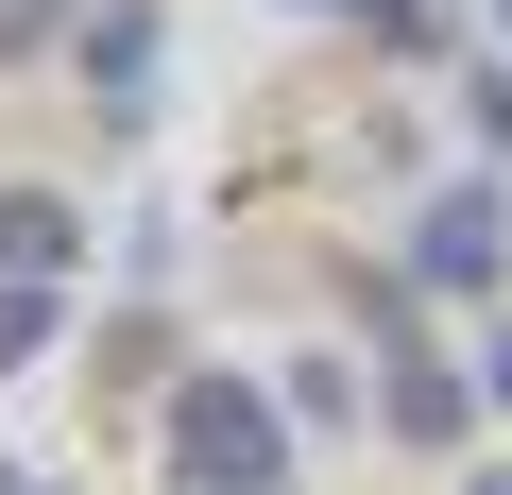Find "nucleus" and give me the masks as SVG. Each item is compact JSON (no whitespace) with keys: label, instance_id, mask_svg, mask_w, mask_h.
I'll return each instance as SVG.
<instances>
[{"label":"nucleus","instance_id":"obj_1","mask_svg":"<svg viewBox=\"0 0 512 495\" xmlns=\"http://www.w3.org/2000/svg\"><path fill=\"white\" fill-rule=\"evenodd\" d=\"M154 444H171V495H274V478H291L274 393L222 376V359H205V376H171V427H154Z\"/></svg>","mask_w":512,"mask_h":495},{"label":"nucleus","instance_id":"obj_2","mask_svg":"<svg viewBox=\"0 0 512 495\" xmlns=\"http://www.w3.org/2000/svg\"><path fill=\"white\" fill-rule=\"evenodd\" d=\"M495 257H512V188L495 171H461V188H427V222H410V291H495Z\"/></svg>","mask_w":512,"mask_h":495},{"label":"nucleus","instance_id":"obj_3","mask_svg":"<svg viewBox=\"0 0 512 495\" xmlns=\"http://www.w3.org/2000/svg\"><path fill=\"white\" fill-rule=\"evenodd\" d=\"M0 274H18V291L69 274V205H52V188H0Z\"/></svg>","mask_w":512,"mask_h":495},{"label":"nucleus","instance_id":"obj_4","mask_svg":"<svg viewBox=\"0 0 512 495\" xmlns=\"http://www.w3.org/2000/svg\"><path fill=\"white\" fill-rule=\"evenodd\" d=\"M103 120H154V18H103Z\"/></svg>","mask_w":512,"mask_h":495},{"label":"nucleus","instance_id":"obj_5","mask_svg":"<svg viewBox=\"0 0 512 495\" xmlns=\"http://www.w3.org/2000/svg\"><path fill=\"white\" fill-rule=\"evenodd\" d=\"M461 410H478V393H461V376H427V359H410V376H393V427H410V444H444V427H461Z\"/></svg>","mask_w":512,"mask_h":495},{"label":"nucleus","instance_id":"obj_6","mask_svg":"<svg viewBox=\"0 0 512 495\" xmlns=\"http://www.w3.org/2000/svg\"><path fill=\"white\" fill-rule=\"evenodd\" d=\"M478 410H512V325H495V359H478Z\"/></svg>","mask_w":512,"mask_h":495}]
</instances>
